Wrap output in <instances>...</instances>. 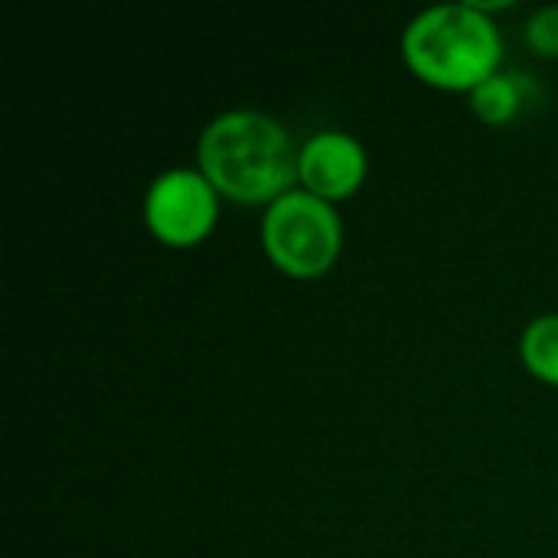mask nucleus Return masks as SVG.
I'll list each match as a JSON object with an SVG mask.
<instances>
[{"instance_id":"nucleus-7","label":"nucleus","mask_w":558,"mask_h":558,"mask_svg":"<svg viewBox=\"0 0 558 558\" xmlns=\"http://www.w3.org/2000/svg\"><path fill=\"white\" fill-rule=\"evenodd\" d=\"M517 105H520V92H517L513 78L494 75V78H487L484 85L474 88V111L490 124L510 121L517 114Z\"/></svg>"},{"instance_id":"nucleus-3","label":"nucleus","mask_w":558,"mask_h":558,"mask_svg":"<svg viewBox=\"0 0 558 558\" xmlns=\"http://www.w3.org/2000/svg\"><path fill=\"white\" fill-rule=\"evenodd\" d=\"M262 242L281 271L294 278H314L327 271L340 255L343 229L327 199L304 190L284 193L271 203V209L265 213Z\"/></svg>"},{"instance_id":"nucleus-4","label":"nucleus","mask_w":558,"mask_h":558,"mask_svg":"<svg viewBox=\"0 0 558 558\" xmlns=\"http://www.w3.org/2000/svg\"><path fill=\"white\" fill-rule=\"evenodd\" d=\"M216 186L193 170H170L147 190V226L167 245H196L216 226Z\"/></svg>"},{"instance_id":"nucleus-2","label":"nucleus","mask_w":558,"mask_h":558,"mask_svg":"<svg viewBox=\"0 0 558 558\" xmlns=\"http://www.w3.org/2000/svg\"><path fill=\"white\" fill-rule=\"evenodd\" d=\"M412 72L438 88H477L500 62L497 26L471 3L432 7L402 39Z\"/></svg>"},{"instance_id":"nucleus-5","label":"nucleus","mask_w":558,"mask_h":558,"mask_svg":"<svg viewBox=\"0 0 558 558\" xmlns=\"http://www.w3.org/2000/svg\"><path fill=\"white\" fill-rule=\"evenodd\" d=\"M298 173L307 183V193L320 199L350 196L366 177V150L343 131H324L304 144Z\"/></svg>"},{"instance_id":"nucleus-8","label":"nucleus","mask_w":558,"mask_h":558,"mask_svg":"<svg viewBox=\"0 0 558 558\" xmlns=\"http://www.w3.org/2000/svg\"><path fill=\"white\" fill-rule=\"evenodd\" d=\"M526 39L536 52L543 56H558V7H546L530 20Z\"/></svg>"},{"instance_id":"nucleus-1","label":"nucleus","mask_w":558,"mask_h":558,"mask_svg":"<svg viewBox=\"0 0 558 558\" xmlns=\"http://www.w3.org/2000/svg\"><path fill=\"white\" fill-rule=\"evenodd\" d=\"M203 177L239 203L284 196L298 173L291 137L258 111H229L199 137Z\"/></svg>"},{"instance_id":"nucleus-6","label":"nucleus","mask_w":558,"mask_h":558,"mask_svg":"<svg viewBox=\"0 0 558 558\" xmlns=\"http://www.w3.org/2000/svg\"><path fill=\"white\" fill-rule=\"evenodd\" d=\"M523 363L546 383L558 386V314L539 317L523 333Z\"/></svg>"}]
</instances>
